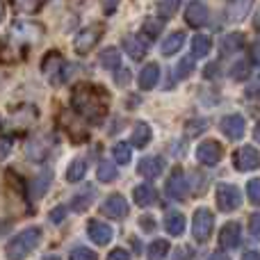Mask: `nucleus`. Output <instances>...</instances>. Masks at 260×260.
<instances>
[{"label": "nucleus", "mask_w": 260, "mask_h": 260, "mask_svg": "<svg viewBox=\"0 0 260 260\" xmlns=\"http://www.w3.org/2000/svg\"><path fill=\"white\" fill-rule=\"evenodd\" d=\"M108 91L94 85H78L73 89V110L91 123H101L108 114Z\"/></svg>", "instance_id": "obj_1"}, {"label": "nucleus", "mask_w": 260, "mask_h": 260, "mask_svg": "<svg viewBox=\"0 0 260 260\" xmlns=\"http://www.w3.org/2000/svg\"><path fill=\"white\" fill-rule=\"evenodd\" d=\"M39 242H41V229L39 226H30V229L21 231L18 235H14L9 240V244L5 247V256H7V260H25L39 247Z\"/></svg>", "instance_id": "obj_2"}, {"label": "nucleus", "mask_w": 260, "mask_h": 260, "mask_svg": "<svg viewBox=\"0 0 260 260\" xmlns=\"http://www.w3.org/2000/svg\"><path fill=\"white\" fill-rule=\"evenodd\" d=\"M212 226H215V217L208 208H201V210L194 212V219H192V235L197 242H206L212 233Z\"/></svg>", "instance_id": "obj_3"}, {"label": "nucleus", "mask_w": 260, "mask_h": 260, "mask_svg": "<svg viewBox=\"0 0 260 260\" xmlns=\"http://www.w3.org/2000/svg\"><path fill=\"white\" fill-rule=\"evenodd\" d=\"M44 73L48 76V80L53 82V85H62L64 78H67V62L62 59V55L59 53H48L44 57Z\"/></svg>", "instance_id": "obj_4"}, {"label": "nucleus", "mask_w": 260, "mask_h": 260, "mask_svg": "<svg viewBox=\"0 0 260 260\" xmlns=\"http://www.w3.org/2000/svg\"><path fill=\"white\" fill-rule=\"evenodd\" d=\"M217 206L221 212H233L242 206V194L235 185H219L217 187Z\"/></svg>", "instance_id": "obj_5"}, {"label": "nucleus", "mask_w": 260, "mask_h": 260, "mask_svg": "<svg viewBox=\"0 0 260 260\" xmlns=\"http://www.w3.org/2000/svg\"><path fill=\"white\" fill-rule=\"evenodd\" d=\"M101 35H103V30H101L99 25H89V27H85V30H80L78 32V37H76V41H73L76 53L78 55H87L96 44H99Z\"/></svg>", "instance_id": "obj_6"}, {"label": "nucleus", "mask_w": 260, "mask_h": 260, "mask_svg": "<svg viewBox=\"0 0 260 260\" xmlns=\"http://www.w3.org/2000/svg\"><path fill=\"white\" fill-rule=\"evenodd\" d=\"M197 157H199V162H201V165L215 167V165H219V160L224 157V148H221L219 142H212V139H208V142L199 144Z\"/></svg>", "instance_id": "obj_7"}, {"label": "nucleus", "mask_w": 260, "mask_h": 260, "mask_svg": "<svg viewBox=\"0 0 260 260\" xmlns=\"http://www.w3.org/2000/svg\"><path fill=\"white\" fill-rule=\"evenodd\" d=\"M233 160L238 171H253L260 167V153L253 146H242L240 151H235Z\"/></svg>", "instance_id": "obj_8"}, {"label": "nucleus", "mask_w": 260, "mask_h": 260, "mask_svg": "<svg viewBox=\"0 0 260 260\" xmlns=\"http://www.w3.org/2000/svg\"><path fill=\"white\" fill-rule=\"evenodd\" d=\"M103 215L110 219H123L128 215V201L121 194H112L103 201Z\"/></svg>", "instance_id": "obj_9"}, {"label": "nucleus", "mask_w": 260, "mask_h": 260, "mask_svg": "<svg viewBox=\"0 0 260 260\" xmlns=\"http://www.w3.org/2000/svg\"><path fill=\"white\" fill-rule=\"evenodd\" d=\"M167 197L169 199H176V201H183L187 197V180H185V174L180 169H176L174 174L169 176L167 180Z\"/></svg>", "instance_id": "obj_10"}, {"label": "nucleus", "mask_w": 260, "mask_h": 260, "mask_svg": "<svg viewBox=\"0 0 260 260\" xmlns=\"http://www.w3.org/2000/svg\"><path fill=\"white\" fill-rule=\"evenodd\" d=\"M185 21H187L192 27L206 25V21H208L206 3H203V0H192V3L187 5V9H185Z\"/></svg>", "instance_id": "obj_11"}, {"label": "nucleus", "mask_w": 260, "mask_h": 260, "mask_svg": "<svg viewBox=\"0 0 260 260\" xmlns=\"http://www.w3.org/2000/svg\"><path fill=\"white\" fill-rule=\"evenodd\" d=\"M162 171H165V160H162L160 155L142 157L137 165V174L144 176V178H157Z\"/></svg>", "instance_id": "obj_12"}, {"label": "nucleus", "mask_w": 260, "mask_h": 260, "mask_svg": "<svg viewBox=\"0 0 260 260\" xmlns=\"http://www.w3.org/2000/svg\"><path fill=\"white\" fill-rule=\"evenodd\" d=\"M87 233H89L91 242L99 244V247H105V244H110V240H112V229L99 219H91L89 224H87Z\"/></svg>", "instance_id": "obj_13"}, {"label": "nucleus", "mask_w": 260, "mask_h": 260, "mask_svg": "<svg viewBox=\"0 0 260 260\" xmlns=\"http://www.w3.org/2000/svg\"><path fill=\"white\" fill-rule=\"evenodd\" d=\"M50 146H53V139L50 135H41V137H35L30 144H27V157L35 162H41L46 155H48Z\"/></svg>", "instance_id": "obj_14"}, {"label": "nucleus", "mask_w": 260, "mask_h": 260, "mask_svg": "<svg viewBox=\"0 0 260 260\" xmlns=\"http://www.w3.org/2000/svg\"><path fill=\"white\" fill-rule=\"evenodd\" d=\"M221 133L229 139H240L244 135V117L242 114H229L221 119Z\"/></svg>", "instance_id": "obj_15"}, {"label": "nucleus", "mask_w": 260, "mask_h": 260, "mask_svg": "<svg viewBox=\"0 0 260 260\" xmlns=\"http://www.w3.org/2000/svg\"><path fill=\"white\" fill-rule=\"evenodd\" d=\"M240 238H242V229H240V224H235V221L226 224L224 229H221V233H219L221 249H235L240 244Z\"/></svg>", "instance_id": "obj_16"}, {"label": "nucleus", "mask_w": 260, "mask_h": 260, "mask_svg": "<svg viewBox=\"0 0 260 260\" xmlns=\"http://www.w3.org/2000/svg\"><path fill=\"white\" fill-rule=\"evenodd\" d=\"M251 5H253V0H229V21H233V23H240V21H244V18L249 16V12H251Z\"/></svg>", "instance_id": "obj_17"}, {"label": "nucleus", "mask_w": 260, "mask_h": 260, "mask_svg": "<svg viewBox=\"0 0 260 260\" xmlns=\"http://www.w3.org/2000/svg\"><path fill=\"white\" fill-rule=\"evenodd\" d=\"M94 194H96L94 185H85V187L71 199V210L73 212H85L87 208L91 206V201H94Z\"/></svg>", "instance_id": "obj_18"}, {"label": "nucleus", "mask_w": 260, "mask_h": 260, "mask_svg": "<svg viewBox=\"0 0 260 260\" xmlns=\"http://www.w3.org/2000/svg\"><path fill=\"white\" fill-rule=\"evenodd\" d=\"M157 80H160V67L157 64H146L142 69V73H139V89L144 91L153 89L157 85Z\"/></svg>", "instance_id": "obj_19"}, {"label": "nucleus", "mask_w": 260, "mask_h": 260, "mask_svg": "<svg viewBox=\"0 0 260 260\" xmlns=\"http://www.w3.org/2000/svg\"><path fill=\"white\" fill-rule=\"evenodd\" d=\"M50 183H53V171L50 169H46V171H41L39 176H37L35 180L30 183V192H32V199H41L46 192H48V187H50Z\"/></svg>", "instance_id": "obj_20"}, {"label": "nucleus", "mask_w": 260, "mask_h": 260, "mask_svg": "<svg viewBox=\"0 0 260 260\" xmlns=\"http://www.w3.org/2000/svg\"><path fill=\"white\" fill-rule=\"evenodd\" d=\"M123 50H126L133 59H144L148 53V46H146V41H142L139 37H126V39H123Z\"/></svg>", "instance_id": "obj_21"}, {"label": "nucleus", "mask_w": 260, "mask_h": 260, "mask_svg": "<svg viewBox=\"0 0 260 260\" xmlns=\"http://www.w3.org/2000/svg\"><path fill=\"white\" fill-rule=\"evenodd\" d=\"M133 197H135V203H137V206L146 208V206H151V203H155L157 192H155V187H151V185H137Z\"/></svg>", "instance_id": "obj_22"}, {"label": "nucleus", "mask_w": 260, "mask_h": 260, "mask_svg": "<svg viewBox=\"0 0 260 260\" xmlns=\"http://www.w3.org/2000/svg\"><path fill=\"white\" fill-rule=\"evenodd\" d=\"M165 229H167V233H169V235H183V231H185V217L180 215V212H176V210L167 212Z\"/></svg>", "instance_id": "obj_23"}, {"label": "nucleus", "mask_w": 260, "mask_h": 260, "mask_svg": "<svg viewBox=\"0 0 260 260\" xmlns=\"http://www.w3.org/2000/svg\"><path fill=\"white\" fill-rule=\"evenodd\" d=\"M183 44H185V32H174V35H169L165 41H162V55H176L180 48H183Z\"/></svg>", "instance_id": "obj_24"}, {"label": "nucleus", "mask_w": 260, "mask_h": 260, "mask_svg": "<svg viewBox=\"0 0 260 260\" xmlns=\"http://www.w3.org/2000/svg\"><path fill=\"white\" fill-rule=\"evenodd\" d=\"M85 174H87V160L85 157H76L67 169V180L69 183H80L85 178Z\"/></svg>", "instance_id": "obj_25"}, {"label": "nucleus", "mask_w": 260, "mask_h": 260, "mask_svg": "<svg viewBox=\"0 0 260 260\" xmlns=\"http://www.w3.org/2000/svg\"><path fill=\"white\" fill-rule=\"evenodd\" d=\"M242 46H244V35H240V32L226 35L224 39H221V55H233V53H238Z\"/></svg>", "instance_id": "obj_26"}, {"label": "nucleus", "mask_w": 260, "mask_h": 260, "mask_svg": "<svg viewBox=\"0 0 260 260\" xmlns=\"http://www.w3.org/2000/svg\"><path fill=\"white\" fill-rule=\"evenodd\" d=\"M99 62L103 69H117L119 64H121V53H119L117 46H110V48H105L103 53H101Z\"/></svg>", "instance_id": "obj_27"}, {"label": "nucleus", "mask_w": 260, "mask_h": 260, "mask_svg": "<svg viewBox=\"0 0 260 260\" xmlns=\"http://www.w3.org/2000/svg\"><path fill=\"white\" fill-rule=\"evenodd\" d=\"M210 48H212V41L208 39L206 35H197L192 39V57L197 59V57H206L208 53H210Z\"/></svg>", "instance_id": "obj_28"}, {"label": "nucleus", "mask_w": 260, "mask_h": 260, "mask_svg": "<svg viewBox=\"0 0 260 260\" xmlns=\"http://www.w3.org/2000/svg\"><path fill=\"white\" fill-rule=\"evenodd\" d=\"M148 142H151V128H148V123H137L133 130V146L144 148Z\"/></svg>", "instance_id": "obj_29"}, {"label": "nucleus", "mask_w": 260, "mask_h": 260, "mask_svg": "<svg viewBox=\"0 0 260 260\" xmlns=\"http://www.w3.org/2000/svg\"><path fill=\"white\" fill-rule=\"evenodd\" d=\"M169 253V242L167 240H155V242L148 244V260H165Z\"/></svg>", "instance_id": "obj_30"}, {"label": "nucleus", "mask_w": 260, "mask_h": 260, "mask_svg": "<svg viewBox=\"0 0 260 260\" xmlns=\"http://www.w3.org/2000/svg\"><path fill=\"white\" fill-rule=\"evenodd\" d=\"M99 180L101 183H112V180H117V167H114L112 162L103 160L99 165Z\"/></svg>", "instance_id": "obj_31"}, {"label": "nucleus", "mask_w": 260, "mask_h": 260, "mask_svg": "<svg viewBox=\"0 0 260 260\" xmlns=\"http://www.w3.org/2000/svg\"><path fill=\"white\" fill-rule=\"evenodd\" d=\"M192 69H194V57L189 55V57H183L178 62V67L174 69V78L176 80H183V78H187L189 73H192Z\"/></svg>", "instance_id": "obj_32"}, {"label": "nucleus", "mask_w": 260, "mask_h": 260, "mask_svg": "<svg viewBox=\"0 0 260 260\" xmlns=\"http://www.w3.org/2000/svg\"><path fill=\"white\" fill-rule=\"evenodd\" d=\"M249 71H251V69H249V62L247 59H240V62H235L233 67H231V78L238 80V82H242V80L249 78Z\"/></svg>", "instance_id": "obj_33"}, {"label": "nucleus", "mask_w": 260, "mask_h": 260, "mask_svg": "<svg viewBox=\"0 0 260 260\" xmlns=\"http://www.w3.org/2000/svg\"><path fill=\"white\" fill-rule=\"evenodd\" d=\"M112 155H114V160H117L119 165H128L130 162V144L117 142L114 144V148H112Z\"/></svg>", "instance_id": "obj_34"}, {"label": "nucleus", "mask_w": 260, "mask_h": 260, "mask_svg": "<svg viewBox=\"0 0 260 260\" xmlns=\"http://www.w3.org/2000/svg\"><path fill=\"white\" fill-rule=\"evenodd\" d=\"M180 3H183V0H162V3L157 5V12H160L162 18H171L176 14V9L180 7Z\"/></svg>", "instance_id": "obj_35"}, {"label": "nucleus", "mask_w": 260, "mask_h": 260, "mask_svg": "<svg viewBox=\"0 0 260 260\" xmlns=\"http://www.w3.org/2000/svg\"><path fill=\"white\" fill-rule=\"evenodd\" d=\"M160 32H162V21H157V18H146L144 21V35L148 39H155Z\"/></svg>", "instance_id": "obj_36"}, {"label": "nucleus", "mask_w": 260, "mask_h": 260, "mask_svg": "<svg viewBox=\"0 0 260 260\" xmlns=\"http://www.w3.org/2000/svg\"><path fill=\"white\" fill-rule=\"evenodd\" d=\"M247 194H249V201L253 206H260V178H253L247 183Z\"/></svg>", "instance_id": "obj_37"}, {"label": "nucleus", "mask_w": 260, "mask_h": 260, "mask_svg": "<svg viewBox=\"0 0 260 260\" xmlns=\"http://www.w3.org/2000/svg\"><path fill=\"white\" fill-rule=\"evenodd\" d=\"M69 260H99L96 258V253L91 251V249L87 247H76L71 251V256H69Z\"/></svg>", "instance_id": "obj_38"}, {"label": "nucleus", "mask_w": 260, "mask_h": 260, "mask_svg": "<svg viewBox=\"0 0 260 260\" xmlns=\"http://www.w3.org/2000/svg\"><path fill=\"white\" fill-rule=\"evenodd\" d=\"M14 5H16L21 12H37V9L41 7V3L44 0H12Z\"/></svg>", "instance_id": "obj_39"}, {"label": "nucleus", "mask_w": 260, "mask_h": 260, "mask_svg": "<svg viewBox=\"0 0 260 260\" xmlns=\"http://www.w3.org/2000/svg\"><path fill=\"white\" fill-rule=\"evenodd\" d=\"M206 128H208V121L199 119V121H189L187 126H185V133H187V135H199V133H203Z\"/></svg>", "instance_id": "obj_40"}, {"label": "nucleus", "mask_w": 260, "mask_h": 260, "mask_svg": "<svg viewBox=\"0 0 260 260\" xmlns=\"http://www.w3.org/2000/svg\"><path fill=\"white\" fill-rule=\"evenodd\" d=\"M64 217H67V208L64 206H57L50 210V221H53V224H62Z\"/></svg>", "instance_id": "obj_41"}, {"label": "nucleus", "mask_w": 260, "mask_h": 260, "mask_svg": "<svg viewBox=\"0 0 260 260\" xmlns=\"http://www.w3.org/2000/svg\"><path fill=\"white\" fill-rule=\"evenodd\" d=\"M249 233L256 240H260V215H253L251 219H249Z\"/></svg>", "instance_id": "obj_42"}, {"label": "nucleus", "mask_w": 260, "mask_h": 260, "mask_svg": "<svg viewBox=\"0 0 260 260\" xmlns=\"http://www.w3.org/2000/svg\"><path fill=\"white\" fill-rule=\"evenodd\" d=\"M114 78H117V85H128V82H130V71H128V69H119L117 67Z\"/></svg>", "instance_id": "obj_43"}, {"label": "nucleus", "mask_w": 260, "mask_h": 260, "mask_svg": "<svg viewBox=\"0 0 260 260\" xmlns=\"http://www.w3.org/2000/svg\"><path fill=\"white\" fill-rule=\"evenodd\" d=\"M9 151H12V139L0 137V160H5V157L9 155Z\"/></svg>", "instance_id": "obj_44"}, {"label": "nucleus", "mask_w": 260, "mask_h": 260, "mask_svg": "<svg viewBox=\"0 0 260 260\" xmlns=\"http://www.w3.org/2000/svg\"><path fill=\"white\" fill-rule=\"evenodd\" d=\"M171 260H192V251L187 247H176V253Z\"/></svg>", "instance_id": "obj_45"}, {"label": "nucleus", "mask_w": 260, "mask_h": 260, "mask_svg": "<svg viewBox=\"0 0 260 260\" xmlns=\"http://www.w3.org/2000/svg\"><path fill=\"white\" fill-rule=\"evenodd\" d=\"M108 260H130V253L126 249H114V251L108 256Z\"/></svg>", "instance_id": "obj_46"}, {"label": "nucleus", "mask_w": 260, "mask_h": 260, "mask_svg": "<svg viewBox=\"0 0 260 260\" xmlns=\"http://www.w3.org/2000/svg\"><path fill=\"white\" fill-rule=\"evenodd\" d=\"M251 57H253V62L260 67V41L258 44H253V48H251Z\"/></svg>", "instance_id": "obj_47"}, {"label": "nucleus", "mask_w": 260, "mask_h": 260, "mask_svg": "<svg viewBox=\"0 0 260 260\" xmlns=\"http://www.w3.org/2000/svg\"><path fill=\"white\" fill-rule=\"evenodd\" d=\"M242 260H260V253L258 251H247L242 256Z\"/></svg>", "instance_id": "obj_48"}, {"label": "nucleus", "mask_w": 260, "mask_h": 260, "mask_svg": "<svg viewBox=\"0 0 260 260\" xmlns=\"http://www.w3.org/2000/svg\"><path fill=\"white\" fill-rule=\"evenodd\" d=\"M142 226H144V231H153V221L148 217H142Z\"/></svg>", "instance_id": "obj_49"}, {"label": "nucleus", "mask_w": 260, "mask_h": 260, "mask_svg": "<svg viewBox=\"0 0 260 260\" xmlns=\"http://www.w3.org/2000/svg\"><path fill=\"white\" fill-rule=\"evenodd\" d=\"M210 260H229V256H226L224 251H217V253H212Z\"/></svg>", "instance_id": "obj_50"}, {"label": "nucleus", "mask_w": 260, "mask_h": 260, "mask_svg": "<svg viewBox=\"0 0 260 260\" xmlns=\"http://www.w3.org/2000/svg\"><path fill=\"white\" fill-rule=\"evenodd\" d=\"M253 137H256V142L260 144V123L256 126V130H253Z\"/></svg>", "instance_id": "obj_51"}, {"label": "nucleus", "mask_w": 260, "mask_h": 260, "mask_svg": "<svg viewBox=\"0 0 260 260\" xmlns=\"http://www.w3.org/2000/svg\"><path fill=\"white\" fill-rule=\"evenodd\" d=\"M44 260H62V258H59V256H46Z\"/></svg>", "instance_id": "obj_52"}, {"label": "nucleus", "mask_w": 260, "mask_h": 260, "mask_svg": "<svg viewBox=\"0 0 260 260\" xmlns=\"http://www.w3.org/2000/svg\"><path fill=\"white\" fill-rule=\"evenodd\" d=\"M0 18H3V9H0Z\"/></svg>", "instance_id": "obj_53"}, {"label": "nucleus", "mask_w": 260, "mask_h": 260, "mask_svg": "<svg viewBox=\"0 0 260 260\" xmlns=\"http://www.w3.org/2000/svg\"><path fill=\"white\" fill-rule=\"evenodd\" d=\"M258 25H260V21H258Z\"/></svg>", "instance_id": "obj_54"}]
</instances>
